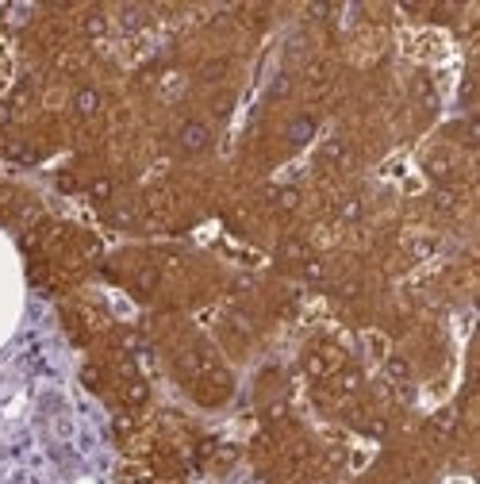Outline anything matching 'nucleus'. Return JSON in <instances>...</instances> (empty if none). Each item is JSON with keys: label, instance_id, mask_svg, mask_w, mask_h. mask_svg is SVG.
I'll return each instance as SVG.
<instances>
[{"label": "nucleus", "instance_id": "obj_1", "mask_svg": "<svg viewBox=\"0 0 480 484\" xmlns=\"http://www.w3.org/2000/svg\"><path fill=\"white\" fill-rule=\"evenodd\" d=\"M208 142H211L208 123H200V119H189V123L181 127V150H184V154H200V150H208Z\"/></svg>", "mask_w": 480, "mask_h": 484}, {"label": "nucleus", "instance_id": "obj_2", "mask_svg": "<svg viewBox=\"0 0 480 484\" xmlns=\"http://www.w3.org/2000/svg\"><path fill=\"white\" fill-rule=\"evenodd\" d=\"M315 135V119L311 116H300V119H292V127H288V142H296V146H304L307 139Z\"/></svg>", "mask_w": 480, "mask_h": 484}, {"label": "nucleus", "instance_id": "obj_3", "mask_svg": "<svg viewBox=\"0 0 480 484\" xmlns=\"http://www.w3.org/2000/svg\"><path fill=\"white\" fill-rule=\"evenodd\" d=\"M73 108H77V116H93V111L100 108V96H96V88H81V92L73 96Z\"/></svg>", "mask_w": 480, "mask_h": 484}, {"label": "nucleus", "instance_id": "obj_4", "mask_svg": "<svg viewBox=\"0 0 480 484\" xmlns=\"http://www.w3.org/2000/svg\"><path fill=\"white\" fill-rule=\"evenodd\" d=\"M388 373H392V377H408V365H403L400 358H392V361H388Z\"/></svg>", "mask_w": 480, "mask_h": 484}, {"label": "nucleus", "instance_id": "obj_5", "mask_svg": "<svg viewBox=\"0 0 480 484\" xmlns=\"http://www.w3.org/2000/svg\"><path fill=\"white\" fill-rule=\"evenodd\" d=\"M342 215H346V219H357V215H361V204H346Z\"/></svg>", "mask_w": 480, "mask_h": 484}, {"label": "nucleus", "instance_id": "obj_6", "mask_svg": "<svg viewBox=\"0 0 480 484\" xmlns=\"http://www.w3.org/2000/svg\"><path fill=\"white\" fill-rule=\"evenodd\" d=\"M104 27V20H100V15H88V31H93V35H96V31H100Z\"/></svg>", "mask_w": 480, "mask_h": 484}]
</instances>
